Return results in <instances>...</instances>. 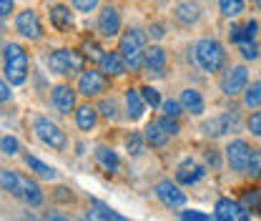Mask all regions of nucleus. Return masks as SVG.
Here are the masks:
<instances>
[{"mask_svg":"<svg viewBox=\"0 0 261 221\" xmlns=\"http://www.w3.org/2000/svg\"><path fill=\"white\" fill-rule=\"evenodd\" d=\"M0 189L8 191L10 196L25 201L28 206H40L43 204V189L38 181H33L31 176H23L18 171H5L0 168Z\"/></svg>","mask_w":261,"mask_h":221,"instance_id":"obj_1","label":"nucleus"},{"mask_svg":"<svg viewBox=\"0 0 261 221\" xmlns=\"http://www.w3.org/2000/svg\"><path fill=\"white\" fill-rule=\"evenodd\" d=\"M194 56H196L198 68L206 70V73H216V70H221L224 63H226V51H224V45H221L219 40H214V38L198 40L194 48Z\"/></svg>","mask_w":261,"mask_h":221,"instance_id":"obj_2","label":"nucleus"},{"mask_svg":"<svg viewBox=\"0 0 261 221\" xmlns=\"http://www.w3.org/2000/svg\"><path fill=\"white\" fill-rule=\"evenodd\" d=\"M3 56H5V78H8V83L10 86L25 83V78H28V56H25L23 45L10 43V45H5Z\"/></svg>","mask_w":261,"mask_h":221,"instance_id":"obj_3","label":"nucleus"},{"mask_svg":"<svg viewBox=\"0 0 261 221\" xmlns=\"http://www.w3.org/2000/svg\"><path fill=\"white\" fill-rule=\"evenodd\" d=\"M143 45H146V33L143 31L130 28V31L123 33L118 51H121V56H123V61H126L130 70L141 68V63H143Z\"/></svg>","mask_w":261,"mask_h":221,"instance_id":"obj_4","label":"nucleus"},{"mask_svg":"<svg viewBox=\"0 0 261 221\" xmlns=\"http://www.w3.org/2000/svg\"><path fill=\"white\" fill-rule=\"evenodd\" d=\"M33 131H35V136H38V138H40L45 146H50L53 151H65L68 138H65L63 131H61V126H56L50 118L38 116V118L33 121Z\"/></svg>","mask_w":261,"mask_h":221,"instance_id":"obj_5","label":"nucleus"},{"mask_svg":"<svg viewBox=\"0 0 261 221\" xmlns=\"http://www.w3.org/2000/svg\"><path fill=\"white\" fill-rule=\"evenodd\" d=\"M48 65L58 76H70V73L83 68V58L75 51H70V48H58V51H53L48 56Z\"/></svg>","mask_w":261,"mask_h":221,"instance_id":"obj_6","label":"nucleus"},{"mask_svg":"<svg viewBox=\"0 0 261 221\" xmlns=\"http://www.w3.org/2000/svg\"><path fill=\"white\" fill-rule=\"evenodd\" d=\"M246 86H249V70L244 68V65H233V68H228L226 73H224V78H221V91L226 95H239L246 91Z\"/></svg>","mask_w":261,"mask_h":221,"instance_id":"obj_7","label":"nucleus"},{"mask_svg":"<svg viewBox=\"0 0 261 221\" xmlns=\"http://www.w3.org/2000/svg\"><path fill=\"white\" fill-rule=\"evenodd\" d=\"M251 146L244 141V138H236L226 146V163L233 171H246L249 168V161H251Z\"/></svg>","mask_w":261,"mask_h":221,"instance_id":"obj_8","label":"nucleus"},{"mask_svg":"<svg viewBox=\"0 0 261 221\" xmlns=\"http://www.w3.org/2000/svg\"><path fill=\"white\" fill-rule=\"evenodd\" d=\"M216 221H249V211L244 204L233 201V199H219L216 201Z\"/></svg>","mask_w":261,"mask_h":221,"instance_id":"obj_9","label":"nucleus"},{"mask_svg":"<svg viewBox=\"0 0 261 221\" xmlns=\"http://www.w3.org/2000/svg\"><path fill=\"white\" fill-rule=\"evenodd\" d=\"M156 196L161 199V204L168 206V209H181L186 204V193L181 191L178 184H171V181H161L156 186Z\"/></svg>","mask_w":261,"mask_h":221,"instance_id":"obj_10","label":"nucleus"},{"mask_svg":"<svg viewBox=\"0 0 261 221\" xmlns=\"http://www.w3.org/2000/svg\"><path fill=\"white\" fill-rule=\"evenodd\" d=\"M15 28L20 35H25V38H31V40H38L40 35H43V28H40V20H38V15H35V10H20L18 13V18H15Z\"/></svg>","mask_w":261,"mask_h":221,"instance_id":"obj_11","label":"nucleus"},{"mask_svg":"<svg viewBox=\"0 0 261 221\" xmlns=\"http://www.w3.org/2000/svg\"><path fill=\"white\" fill-rule=\"evenodd\" d=\"M106 91V78L100 70H86L78 81V93L91 98V95H100Z\"/></svg>","mask_w":261,"mask_h":221,"instance_id":"obj_12","label":"nucleus"},{"mask_svg":"<svg viewBox=\"0 0 261 221\" xmlns=\"http://www.w3.org/2000/svg\"><path fill=\"white\" fill-rule=\"evenodd\" d=\"M118 31H121V15L113 5H106L98 13V33L106 38H113V35H118Z\"/></svg>","mask_w":261,"mask_h":221,"instance_id":"obj_13","label":"nucleus"},{"mask_svg":"<svg viewBox=\"0 0 261 221\" xmlns=\"http://www.w3.org/2000/svg\"><path fill=\"white\" fill-rule=\"evenodd\" d=\"M50 101H53V108L58 113H70L75 108V91L70 86H56Z\"/></svg>","mask_w":261,"mask_h":221,"instance_id":"obj_14","label":"nucleus"},{"mask_svg":"<svg viewBox=\"0 0 261 221\" xmlns=\"http://www.w3.org/2000/svg\"><path fill=\"white\" fill-rule=\"evenodd\" d=\"M203 174H206V168L201 166V163H196L194 158H189V161H184L181 166H178V171H176V181L178 184H196L198 179H203Z\"/></svg>","mask_w":261,"mask_h":221,"instance_id":"obj_15","label":"nucleus"},{"mask_svg":"<svg viewBox=\"0 0 261 221\" xmlns=\"http://www.w3.org/2000/svg\"><path fill=\"white\" fill-rule=\"evenodd\" d=\"M236 126H239V118L226 113V116H216V118L206 121L203 124V133L206 136H224V133H228L231 128H236Z\"/></svg>","mask_w":261,"mask_h":221,"instance_id":"obj_16","label":"nucleus"},{"mask_svg":"<svg viewBox=\"0 0 261 221\" xmlns=\"http://www.w3.org/2000/svg\"><path fill=\"white\" fill-rule=\"evenodd\" d=\"M98 65H100V73H106V76H123L128 68L121 53H103Z\"/></svg>","mask_w":261,"mask_h":221,"instance_id":"obj_17","label":"nucleus"},{"mask_svg":"<svg viewBox=\"0 0 261 221\" xmlns=\"http://www.w3.org/2000/svg\"><path fill=\"white\" fill-rule=\"evenodd\" d=\"M50 26L61 33L70 31L73 28V10L68 5H53L50 8Z\"/></svg>","mask_w":261,"mask_h":221,"instance_id":"obj_18","label":"nucleus"},{"mask_svg":"<svg viewBox=\"0 0 261 221\" xmlns=\"http://www.w3.org/2000/svg\"><path fill=\"white\" fill-rule=\"evenodd\" d=\"M178 103H181V108H184V111H189V113H194V116H201V113H203V108H206V103H203L201 93H198V91H194V88L181 91Z\"/></svg>","mask_w":261,"mask_h":221,"instance_id":"obj_19","label":"nucleus"},{"mask_svg":"<svg viewBox=\"0 0 261 221\" xmlns=\"http://www.w3.org/2000/svg\"><path fill=\"white\" fill-rule=\"evenodd\" d=\"M146 143L148 146H153V149H161V146H166L168 143V138H171V133L163 128L161 121H153V124H148L146 126Z\"/></svg>","mask_w":261,"mask_h":221,"instance_id":"obj_20","label":"nucleus"},{"mask_svg":"<svg viewBox=\"0 0 261 221\" xmlns=\"http://www.w3.org/2000/svg\"><path fill=\"white\" fill-rule=\"evenodd\" d=\"M143 63L153 73H163V68H166V51L161 45H151L148 51H143Z\"/></svg>","mask_w":261,"mask_h":221,"instance_id":"obj_21","label":"nucleus"},{"mask_svg":"<svg viewBox=\"0 0 261 221\" xmlns=\"http://www.w3.org/2000/svg\"><path fill=\"white\" fill-rule=\"evenodd\" d=\"M96 121H98V108L88 106V103L75 108V124H78L81 131H91V128L96 126Z\"/></svg>","mask_w":261,"mask_h":221,"instance_id":"obj_22","label":"nucleus"},{"mask_svg":"<svg viewBox=\"0 0 261 221\" xmlns=\"http://www.w3.org/2000/svg\"><path fill=\"white\" fill-rule=\"evenodd\" d=\"M126 106H128V118L130 121H138V118L143 116V108H146V101H143L141 91L128 88V91H126Z\"/></svg>","mask_w":261,"mask_h":221,"instance_id":"obj_23","label":"nucleus"},{"mask_svg":"<svg viewBox=\"0 0 261 221\" xmlns=\"http://www.w3.org/2000/svg\"><path fill=\"white\" fill-rule=\"evenodd\" d=\"M25 166L31 168L35 176H40V179H48V181H53L58 174H56V168L53 166H48V163H43L38 156H31V154H25Z\"/></svg>","mask_w":261,"mask_h":221,"instance_id":"obj_24","label":"nucleus"},{"mask_svg":"<svg viewBox=\"0 0 261 221\" xmlns=\"http://www.w3.org/2000/svg\"><path fill=\"white\" fill-rule=\"evenodd\" d=\"M173 15H176V20H178V23L191 26V23H196V20H198L201 10H198V5H196V3H178Z\"/></svg>","mask_w":261,"mask_h":221,"instance_id":"obj_25","label":"nucleus"},{"mask_svg":"<svg viewBox=\"0 0 261 221\" xmlns=\"http://www.w3.org/2000/svg\"><path fill=\"white\" fill-rule=\"evenodd\" d=\"M256 31H259V23H256V20H249L246 26L233 28V33H231V40H233V43H239V45L251 43V40L256 38Z\"/></svg>","mask_w":261,"mask_h":221,"instance_id":"obj_26","label":"nucleus"},{"mask_svg":"<svg viewBox=\"0 0 261 221\" xmlns=\"http://www.w3.org/2000/svg\"><path fill=\"white\" fill-rule=\"evenodd\" d=\"M96 161L106 168V171H111V174L118 171V166H121V163H118V156H116V151H111V149H106V146H98L96 149Z\"/></svg>","mask_w":261,"mask_h":221,"instance_id":"obj_27","label":"nucleus"},{"mask_svg":"<svg viewBox=\"0 0 261 221\" xmlns=\"http://www.w3.org/2000/svg\"><path fill=\"white\" fill-rule=\"evenodd\" d=\"M244 103H246V108H259L261 106V81H254L251 86H246Z\"/></svg>","mask_w":261,"mask_h":221,"instance_id":"obj_28","label":"nucleus"},{"mask_svg":"<svg viewBox=\"0 0 261 221\" xmlns=\"http://www.w3.org/2000/svg\"><path fill=\"white\" fill-rule=\"evenodd\" d=\"M219 8L226 18H236L244 13V0H219Z\"/></svg>","mask_w":261,"mask_h":221,"instance_id":"obj_29","label":"nucleus"},{"mask_svg":"<svg viewBox=\"0 0 261 221\" xmlns=\"http://www.w3.org/2000/svg\"><path fill=\"white\" fill-rule=\"evenodd\" d=\"M143 136L141 133H130L128 138H126V149H128V154L130 156H141L143 154Z\"/></svg>","mask_w":261,"mask_h":221,"instance_id":"obj_30","label":"nucleus"},{"mask_svg":"<svg viewBox=\"0 0 261 221\" xmlns=\"http://www.w3.org/2000/svg\"><path fill=\"white\" fill-rule=\"evenodd\" d=\"M18 149H20V143H18L15 136H3V138H0V151H3L5 156H15Z\"/></svg>","mask_w":261,"mask_h":221,"instance_id":"obj_31","label":"nucleus"},{"mask_svg":"<svg viewBox=\"0 0 261 221\" xmlns=\"http://www.w3.org/2000/svg\"><path fill=\"white\" fill-rule=\"evenodd\" d=\"M141 95H143L146 106H151V108H159V106H163V103H161V95H159V91H156V88H151V86L141 88Z\"/></svg>","mask_w":261,"mask_h":221,"instance_id":"obj_32","label":"nucleus"},{"mask_svg":"<svg viewBox=\"0 0 261 221\" xmlns=\"http://www.w3.org/2000/svg\"><path fill=\"white\" fill-rule=\"evenodd\" d=\"M251 176L261 179V149H254L251 151V161H249V168H246Z\"/></svg>","mask_w":261,"mask_h":221,"instance_id":"obj_33","label":"nucleus"},{"mask_svg":"<svg viewBox=\"0 0 261 221\" xmlns=\"http://www.w3.org/2000/svg\"><path fill=\"white\" fill-rule=\"evenodd\" d=\"M181 111H184V108H181L178 101H166V103H163V113H166V118H178Z\"/></svg>","mask_w":261,"mask_h":221,"instance_id":"obj_34","label":"nucleus"},{"mask_svg":"<svg viewBox=\"0 0 261 221\" xmlns=\"http://www.w3.org/2000/svg\"><path fill=\"white\" fill-rule=\"evenodd\" d=\"M246 126H249V131H251V136H256V138H261V111H256V113H251V118L246 121Z\"/></svg>","mask_w":261,"mask_h":221,"instance_id":"obj_35","label":"nucleus"},{"mask_svg":"<svg viewBox=\"0 0 261 221\" xmlns=\"http://www.w3.org/2000/svg\"><path fill=\"white\" fill-rule=\"evenodd\" d=\"M241 56H244L246 61H249V58L256 61V58H259V45H256L254 40H251V43H244V45H241Z\"/></svg>","mask_w":261,"mask_h":221,"instance_id":"obj_36","label":"nucleus"},{"mask_svg":"<svg viewBox=\"0 0 261 221\" xmlns=\"http://www.w3.org/2000/svg\"><path fill=\"white\" fill-rule=\"evenodd\" d=\"M96 5L98 0H73V8L81 13H91V10H96Z\"/></svg>","mask_w":261,"mask_h":221,"instance_id":"obj_37","label":"nucleus"},{"mask_svg":"<svg viewBox=\"0 0 261 221\" xmlns=\"http://www.w3.org/2000/svg\"><path fill=\"white\" fill-rule=\"evenodd\" d=\"M98 111H100L106 118H116V103H113V101H100Z\"/></svg>","mask_w":261,"mask_h":221,"instance_id":"obj_38","label":"nucleus"},{"mask_svg":"<svg viewBox=\"0 0 261 221\" xmlns=\"http://www.w3.org/2000/svg\"><path fill=\"white\" fill-rule=\"evenodd\" d=\"M181 221H211V216L201 214V211H184L181 214Z\"/></svg>","mask_w":261,"mask_h":221,"instance_id":"obj_39","label":"nucleus"},{"mask_svg":"<svg viewBox=\"0 0 261 221\" xmlns=\"http://www.w3.org/2000/svg\"><path fill=\"white\" fill-rule=\"evenodd\" d=\"M159 121H161L163 128H166L171 136H176V133H178V124H176V118H166V116H163V118H159Z\"/></svg>","mask_w":261,"mask_h":221,"instance_id":"obj_40","label":"nucleus"},{"mask_svg":"<svg viewBox=\"0 0 261 221\" xmlns=\"http://www.w3.org/2000/svg\"><path fill=\"white\" fill-rule=\"evenodd\" d=\"M86 56H91V58H98V61H100L103 53H100V48H98L96 43H86Z\"/></svg>","mask_w":261,"mask_h":221,"instance_id":"obj_41","label":"nucleus"},{"mask_svg":"<svg viewBox=\"0 0 261 221\" xmlns=\"http://www.w3.org/2000/svg\"><path fill=\"white\" fill-rule=\"evenodd\" d=\"M13 8H15V3L13 0H0V15L5 18V15H10L13 13Z\"/></svg>","mask_w":261,"mask_h":221,"instance_id":"obj_42","label":"nucleus"},{"mask_svg":"<svg viewBox=\"0 0 261 221\" xmlns=\"http://www.w3.org/2000/svg\"><path fill=\"white\" fill-rule=\"evenodd\" d=\"M5 101H10V86L5 81H0V103H5Z\"/></svg>","mask_w":261,"mask_h":221,"instance_id":"obj_43","label":"nucleus"},{"mask_svg":"<svg viewBox=\"0 0 261 221\" xmlns=\"http://www.w3.org/2000/svg\"><path fill=\"white\" fill-rule=\"evenodd\" d=\"M246 204H249V206H259V204H261L259 191H251V193H246Z\"/></svg>","mask_w":261,"mask_h":221,"instance_id":"obj_44","label":"nucleus"},{"mask_svg":"<svg viewBox=\"0 0 261 221\" xmlns=\"http://www.w3.org/2000/svg\"><path fill=\"white\" fill-rule=\"evenodd\" d=\"M45 221H70V219L63 216V214H58V211H48V214H45Z\"/></svg>","mask_w":261,"mask_h":221,"instance_id":"obj_45","label":"nucleus"},{"mask_svg":"<svg viewBox=\"0 0 261 221\" xmlns=\"http://www.w3.org/2000/svg\"><path fill=\"white\" fill-rule=\"evenodd\" d=\"M148 33H151L153 38H161V35H163V26H161V23H153V26L148 28Z\"/></svg>","mask_w":261,"mask_h":221,"instance_id":"obj_46","label":"nucleus"},{"mask_svg":"<svg viewBox=\"0 0 261 221\" xmlns=\"http://www.w3.org/2000/svg\"><path fill=\"white\" fill-rule=\"evenodd\" d=\"M206 161H208L211 166H219V158H216V154H206Z\"/></svg>","mask_w":261,"mask_h":221,"instance_id":"obj_47","label":"nucleus"},{"mask_svg":"<svg viewBox=\"0 0 261 221\" xmlns=\"http://www.w3.org/2000/svg\"><path fill=\"white\" fill-rule=\"evenodd\" d=\"M20 221H38V219H35V216H31V214H23V216H20Z\"/></svg>","mask_w":261,"mask_h":221,"instance_id":"obj_48","label":"nucleus"},{"mask_svg":"<svg viewBox=\"0 0 261 221\" xmlns=\"http://www.w3.org/2000/svg\"><path fill=\"white\" fill-rule=\"evenodd\" d=\"M256 8H259V10H261V0H256Z\"/></svg>","mask_w":261,"mask_h":221,"instance_id":"obj_49","label":"nucleus"},{"mask_svg":"<svg viewBox=\"0 0 261 221\" xmlns=\"http://www.w3.org/2000/svg\"><path fill=\"white\" fill-rule=\"evenodd\" d=\"M0 28H3V15H0Z\"/></svg>","mask_w":261,"mask_h":221,"instance_id":"obj_50","label":"nucleus"}]
</instances>
